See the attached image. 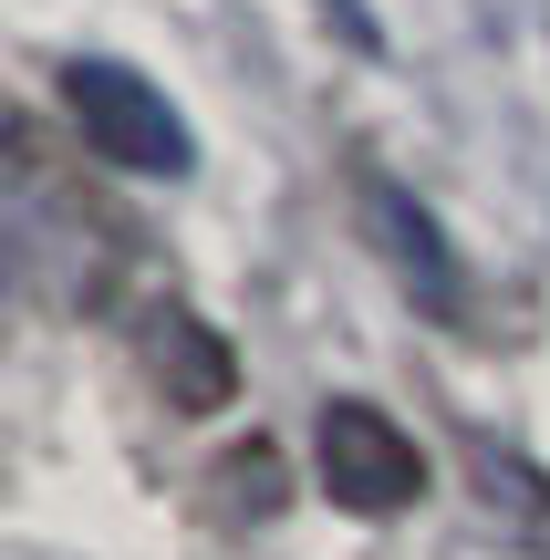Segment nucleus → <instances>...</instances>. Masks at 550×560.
<instances>
[{
	"instance_id": "obj_4",
	"label": "nucleus",
	"mask_w": 550,
	"mask_h": 560,
	"mask_svg": "<svg viewBox=\"0 0 550 560\" xmlns=\"http://www.w3.org/2000/svg\"><path fill=\"white\" fill-rule=\"evenodd\" d=\"M353 177H364V229H374V240H385V260L406 270V291L426 301L436 322H457V312H468V270H457L447 229H436L426 208H416L406 187L385 177V166H353Z\"/></svg>"
},
{
	"instance_id": "obj_1",
	"label": "nucleus",
	"mask_w": 550,
	"mask_h": 560,
	"mask_svg": "<svg viewBox=\"0 0 550 560\" xmlns=\"http://www.w3.org/2000/svg\"><path fill=\"white\" fill-rule=\"evenodd\" d=\"M62 115H73V136L94 145L104 166H125V177H187V166H198L177 104H166L136 62L73 52V62H62Z\"/></svg>"
},
{
	"instance_id": "obj_6",
	"label": "nucleus",
	"mask_w": 550,
	"mask_h": 560,
	"mask_svg": "<svg viewBox=\"0 0 550 560\" xmlns=\"http://www.w3.org/2000/svg\"><path fill=\"white\" fill-rule=\"evenodd\" d=\"M229 499H249V509H270V499H281V467H270V436H249V457H229Z\"/></svg>"
},
{
	"instance_id": "obj_2",
	"label": "nucleus",
	"mask_w": 550,
	"mask_h": 560,
	"mask_svg": "<svg viewBox=\"0 0 550 560\" xmlns=\"http://www.w3.org/2000/svg\"><path fill=\"white\" fill-rule=\"evenodd\" d=\"M312 478H323V499L353 509V520H395V509H416V488H426V446H416L385 405L332 395L323 416H312Z\"/></svg>"
},
{
	"instance_id": "obj_7",
	"label": "nucleus",
	"mask_w": 550,
	"mask_h": 560,
	"mask_svg": "<svg viewBox=\"0 0 550 560\" xmlns=\"http://www.w3.org/2000/svg\"><path fill=\"white\" fill-rule=\"evenodd\" d=\"M343 21H353V32H343L353 52H385V32H374V11H364V0H343Z\"/></svg>"
},
{
	"instance_id": "obj_5",
	"label": "nucleus",
	"mask_w": 550,
	"mask_h": 560,
	"mask_svg": "<svg viewBox=\"0 0 550 560\" xmlns=\"http://www.w3.org/2000/svg\"><path fill=\"white\" fill-rule=\"evenodd\" d=\"M468 478H478V499H489V509H510V520H519V540H530V550H550V478L519 457V446H478Z\"/></svg>"
},
{
	"instance_id": "obj_3",
	"label": "nucleus",
	"mask_w": 550,
	"mask_h": 560,
	"mask_svg": "<svg viewBox=\"0 0 550 560\" xmlns=\"http://www.w3.org/2000/svg\"><path fill=\"white\" fill-rule=\"evenodd\" d=\"M136 342H145V374H156V395L177 405V416H219V405L239 395V353H229V332L198 322L177 291H145L136 301Z\"/></svg>"
}]
</instances>
